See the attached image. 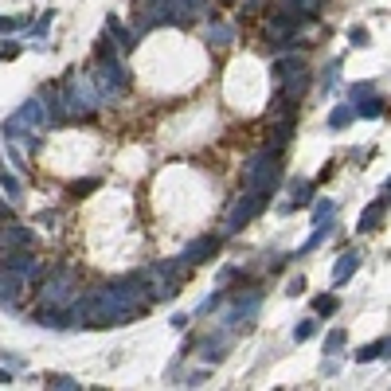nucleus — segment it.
Segmentation results:
<instances>
[{
    "label": "nucleus",
    "instance_id": "1",
    "mask_svg": "<svg viewBox=\"0 0 391 391\" xmlns=\"http://www.w3.org/2000/svg\"><path fill=\"white\" fill-rule=\"evenodd\" d=\"M145 305H153V294H149L145 278L133 274V278H122V282H110V286H98L74 305V321L82 325H129Z\"/></svg>",
    "mask_w": 391,
    "mask_h": 391
},
{
    "label": "nucleus",
    "instance_id": "2",
    "mask_svg": "<svg viewBox=\"0 0 391 391\" xmlns=\"http://www.w3.org/2000/svg\"><path fill=\"white\" fill-rule=\"evenodd\" d=\"M102 102V90H98L94 74L86 71H74L71 79L55 90V106H51V118L59 122H79V118H90Z\"/></svg>",
    "mask_w": 391,
    "mask_h": 391
},
{
    "label": "nucleus",
    "instance_id": "3",
    "mask_svg": "<svg viewBox=\"0 0 391 391\" xmlns=\"http://www.w3.org/2000/svg\"><path fill=\"white\" fill-rule=\"evenodd\" d=\"M278 177H282V153L274 145H266V149H259V153L247 161L243 188H251V192H274Z\"/></svg>",
    "mask_w": 391,
    "mask_h": 391
},
{
    "label": "nucleus",
    "instance_id": "4",
    "mask_svg": "<svg viewBox=\"0 0 391 391\" xmlns=\"http://www.w3.org/2000/svg\"><path fill=\"white\" fill-rule=\"evenodd\" d=\"M94 82L102 90V98H118L122 90L129 86V74H126V63L118 59V44H102L98 47V66H94Z\"/></svg>",
    "mask_w": 391,
    "mask_h": 391
},
{
    "label": "nucleus",
    "instance_id": "5",
    "mask_svg": "<svg viewBox=\"0 0 391 391\" xmlns=\"http://www.w3.org/2000/svg\"><path fill=\"white\" fill-rule=\"evenodd\" d=\"M184 270H188V259H172V262H153L149 270H141V278H145V286L153 289V302H169L172 294L180 289V282H184Z\"/></svg>",
    "mask_w": 391,
    "mask_h": 391
},
{
    "label": "nucleus",
    "instance_id": "6",
    "mask_svg": "<svg viewBox=\"0 0 391 391\" xmlns=\"http://www.w3.org/2000/svg\"><path fill=\"white\" fill-rule=\"evenodd\" d=\"M47 122H51L47 102H44V98H28V102H24L20 110L4 122V133H8V137H24V133H31V137H36V133L47 129Z\"/></svg>",
    "mask_w": 391,
    "mask_h": 391
},
{
    "label": "nucleus",
    "instance_id": "7",
    "mask_svg": "<svg viewBox=\"0 0 391 391\" xmlns=\"http://www.w3.org/2000/svg\"><path fill=\"white\" fill-rule=\"evenodd\" d=\"M266 199H270V192H251V188H243V196L231 204L227 219H223V235H235L239 227H247V223L266 207Z\"/></svg>",
    "mask_w": 391,
    "mask_h": 391
},
{
    "label": "nucleus",
    "instance_id": "8",
    "mask_svg": "<svg viewBox=\"0 0 391 391\" xmlns=\"http://www.w3.org/2000/svg\"><path fill=\"white\" fill-rule=\"evenodd\" d=\"M79 297V282H74L71 270H59L39 294V305H51V310H66V305Z\"/></svg>",
    "mask_w": 391,
    "mask_h": 391
},
{
    "label": "nucleus",
    "instance_id": "9",
    "mask_svg": "<svg viewBox=\"0 0 391 391\" xmlns=\"http://www.w3.org/2000/svg\"><path fill=\"white\" fill-rule=\"evenodd\" d=\"M153 4V24H180V20H192V16L204 8V0H149Z\"/></svg>",
    "mask_w": 391,
    "mask_h": 391
},
{
    "label": "nucleus",
    "instance_id": "10",
    "mask_svg": "<svg viewBox=\"0 0 391 391\" xmlns=\"http://www.w3.org/2000/svg\"><path fill=\"white\" fill-rule=\"evenodd\" d=\"M28 286H31V282L24 278L20 270H8V266H0V302H4V305H16Z\"/></svg>",
    "mask_w": 391,
    "mask_h": 391
},
{
    "label": "nucleus",
    "instance_id": "11",
    "mask_svg": "<svg viewBox=\"0 0 391 391\" xmlns=\"http://www.w3.org/2000/svg\"><path fill=\"white\" fill-rule=\"evenodd\" d=\"M20 247H36V235L24 223H4L0 227V251H20Z\"/></svg>",
    "mask_w": 391,
    "mask_h": 391
},
{
    "label": "nucleus",
    "instance_id": "12",
    "mask_svg": "<svg viewBox=\"0 0 391 391\" xmlns=\"http://www.w3.org/2000/svg\"><path fill=\"white\" fill-rule=\"evenodd\" d=\"M356 270H360V254H356V251L340 254V259H337V266H332V286H345V282L352 278Z\"/></svg>",
    "mask_w": 391,
    "mask_h": 391
},
{
    "label": "nucleus",
    "instance_id": "13",
    "mask_svg": "<svg viewBox=\"0 0 391 391\" xmlns=\"http://www.w3.org/2000/svg\"><path fill=\"white\" fill-rule=\"evenodd\" d=\"M215 251H219V239L204 235V239H196V243H192V247H188V251H184V259H188V262H207V259H212Z\"/></svg>",
    "mask_w": 391,
    "mask_h": 391
},
{
    "label": "nucleus",
    "instance_id": "14",
    "mask_svg": "<svg viewBox=\"0 0 391 391\" xmlns=\"http://www.w3.org/2000/svg\"><path fill=\"white\" fill-rule=\"evenodd\" d=\"M310 196H313V184H310V180H294V184H289V199H286L282 207H286V212H294V207L310 204Z\"/></svg>",
    "mask_w": 391,
    "mask_h": 391
},
{
    "label": "nucleus",
    "instance_id": "15",
    "mask_svg": "<svg viewBox=\"0 0 391 391\" xmlns=\"http://www.w3.org/2000/svg\"><path fill=\"white\" fill-rule=\"evenodd\" d=\"M380 356H391V340H372V345H364L360 352H356V360L360 364H368V360H380Z\"/></svg>",
    "mask_w": 391,
    "mask_h": 391
},
{
    "label": "nucleus",
    "instance_id": "16",
    "mask_svg": "<svg viewBox=\"0 0 391 391\" xmlns=\"http://www.w3.org/2000/svg\"><path fill=\"white\" fill-rule=\"evenodd\" d=\"M380 219H384V199H376V204L360 215V227H356V231H360V235H368V231L380 227Z\"/></svg>",
    "mask_w": 391,
    "mask_h": 391
},
{
    "label": "nucleus",
    "instance_id": "17",
    "mask_svg": "<svg viewBox=\"0 0 391 391\" xmlns=\"http://www.w3.org/2000/svg\"><path fill=\"white\" fill-rule=\"evenodd\" d=\"M231 39H235V28H231V24H219V20H215L212 28H207V44H215V47H227Z\"/></svg>",
    "mask_w": 391,
    "mask_h": 391
},
{
    "label": "nucleus",
    "instance_id": "18",
    "mask_svg": "<svg viewBox=\"0 0 391 391\" xmlns=\"http://www.w3.org/2000/svg\"><path fill=\"white\" fill-rule=\"evenodd\" d=\"M352 118H356V110H352V106H337V110L329 114V126H332V129H345Z\"/></svg>",
    "mask_w": 391,
    "mask_h": 391
},
{
    "label": "nucleus",
    "instance_id": "19",
    "mask_svg": "<svg viewBox=\"0 0 391 391\" xmlns=\"http://www.w3.org/2000/svg\"><path fill=\"white\" fill-rule=\"evenodd\" d=\"M313 313H317V317H329V313H337V294L313 297Z\"/></svg>",
    "mask_w": 391,
    "mask_h": 391
},
{
    "label": "nucleus",
    "instance_id": "20",
    "mask_svg": "<svg viewBox=\"0 0 391 391\" xmlns=\"http://www.w3.org/2000/svg\"><path fill=\"white\" fill-rule=\"evenodd\" d=\"M0 188H4V196L12 199V204H16V199H20V192H24V188H20V180H16V177H8L4 169H0Z\"/></svg>",
    "mask_w": 391,
    "mask_h": 391
},
{
    "label": "nucleus",
    "instance_id": "21",
    "mask_svg": "<svg viewBox=\"0 0 391 391\" xmlns=\"http://www.w3.org/2000/svg\"><path fill=\"white\" fill-rule=\"evenodd\" d=\"M329 231H332V223H317V231H313V235H310V243H305L297 254H305V251H313V247H321V243H325V235H329Z\"/></svg>",
    "mask_w": 391,
    "mask_h": 391
},
{
    "label": "nucleus",
    "instance_id": "22",
    "mask_svg": "<svg viewBox=\"0 0 391 391\" xmlns=\"http://www.w3.org/2000/svg\"><path fill=\"white\" fill-rule=\"evenodd\" d=\"M356 114H360V118H380V114H384V102H380V98H368V102L356 106Z\"/></svg>",
    "mask_w": 391,
    "mask_h": 391
},
{
    "label": "nucleus",
    "instance_id": "23",
    "mask_svg": "<svg viewBox=\"0 0 391 391\" xmlns=\"http://www.w3.org/2000/svg\"><path fill=\"white\" fill-rule=\"evenodd\" d=\"M310 337H317V321H313V317L302 321V325L294 329V340H310Z\"/></svg>",
    "mask_w": 391,
    "mask_h": 391
},
{
    "label": "nucleus",
    "instance_id": "24",
    "mask_svg": "<svg viewBox=\"0 0 391 391\" xmlns=\"http://www.w3.org/2000/svg\"><path fill=\"white\" fill-rule=\"evenodd\" d=\"M47 387H59V391H74V387H79V380H71V376H47Z\"/></svg>",
    "mask_w": 391,
    "mask_h": 391
},
{
    "label": "nucleus",
    "instance_id": "25",
    "mask_svg": "<svg viewBox=\"0 0 391 391\" xmlns=\"http://www.w3.org/2000/svg\"><path fill=\"white\" fill-rule=\"evenodd\" d=\"M325 348H329V352H340V348H345V329H337V332H329V340H325Z\"/></svg>",
    "mask_w": 391,
    "mask_h": 391
},
{
    "label": "nucleus",
    "instance_id": "26",
    "mask_svg": "<svg viewBox=\"0 0 391 391\" xmlns=\"http://www.w3.org/2000/svg\"><path fill=\"white\" fill-rule=\"evenodd\" d=\"M332 212V199H321L317 207H313V223H325V215Z\"/></svg>",
    "mask_w": 391,
    "mask_h": 391
},
{
    "label": "nucleus",
    "instance_id": "27",
    "mask_svg": "<svg viewBox=\"0 0 391 391\" xmlns=\"http://www.w3.org/2000/svg\"><path fill=\"white\" fill-rule=\"evenodd\" d=\"M20 55V44H0V59H16Z\"/></svg>",
    "mask_w": 391,
    "mask_h": 391
},
{
    "label": "nucleus",
    "instance_id": "28",
    "mask_svg": "<svg viewBox=\"0 0 391 391\" xmlns=\"http://www.w3.org/2000/svg\"><path fill=\"white\" fill-rule=\"evenodd\" d=\"M90 188H98V180H79V184H71V192L82 196V192H90Z\"/></svg>",
    "mask_w": 391,
    "mask_h": 391
},
{
    "label": "nucleus",
    "instance_id": "29",
    "mask_svg": "<svg viewBox=\"0 0 391 391\" xmlns=\"http://www.w3.org/2000/svg\"><path fill=\"white\" fill-rule=\"evenodd\" d=\"M20 28V20H12V16H0V31H16Z\"/></svg>",
    "mask_w": 391,
    "mask_h": 391
},
{
    "label": "nucleus",
    "instance_id": "30",
    "mask_svg": "<svg viewBox=\"0 0 391 391\" xmlns=\"http://www.w3.org/2000/svg\"><path fill=\"white\" fill-rule=\"evenodd\" d=\"M352 44L364 47V44H368V31H364V28H352Z\"/></svg>",
    "mask_w": 391,
    "mask_h": 391
},
{
    "label": "nucleus",
    "instance_id": "31",
    "mask_svg": "<svg viewBox=\"0 0 391 391\" xmlns=\"http://www.w3.org/2000/svg\"><path fill=\"white\" fill-rule=\"evenodd\" d=\"M0 384H8V372H0Z\"/></svg>",
    "mask_w": 391,
    "mask_h": 391
},
{
    "label": "nucleus",
    "instance_id": "32",
    "mask_svg": "<svg viewBox=\"0 0 391 391\" xmlns=\"http://www.w3.org/2000/svg\"><path fill=\"white\" fill-rule=\"evenodd\" d=\"M387 188H391V180H387Z\"/></svg>",
    "mask_w": 391,
    "mask_h": 391
}]
</instances>
